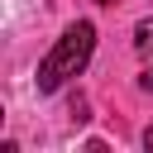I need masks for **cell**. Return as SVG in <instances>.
<instances>
[{
  "instance_id": "obj_2",
  "label": "cell",
  "mask_w": 153,
  "mask_h": 153,
  "mask_svg": "<svg viewBox=\"0 0 153 153\" xmlns=\"http://www.w3.org/2000/svg\"><path fill=\"white\" fill-rule=\"evenodd\" d=\"M134 53L139 57H153V14H143L134 24Z\"/></svg>"
},
{
  "instance_id": "obj_5",
  "label": "cell",
  "mask_w": 153,
  "mask_h": 153,
  "mask_svg": "<svg viewBox=\"0 0 153 153\" xmlns=\"http://www.w3.org/2000/svg\"><path fill=\"white\" fill-rule=\"evenodd\" d=\"M96 5H115V0H96Z\"/></svg>"
},
{
  "instance_id": "obj_1",
  "label": "cell",
  "mask_w": 153,
  "mask_h": 153,
  "mask_svg": "<svg viewBox=\"0 0 153 153\" xmlns=\"http://www.w3.org/2000/svg\"><path fill=\"white\" fill-rule=\"evenodd\" d=\"M91 53H96V24H91V19L67 24V29H62V38L48 48V57H43V62H38V72H33L38 96H53V91H62L72 76H81V72H86V62H91Z\"/></svg>"
},
{
  "instance_id": "obj_3",
  "label": "cell",
  "mask_w": 153,
  "mask_h": 153,
  "mask_svg": "<svg viewBox=\"0 0 153 153\" xmlns=\"http://www.w3.org/2000/svg\"><path fill=\"white\" fill-rule=\"evenodd\" d=\"M139 91H153V67H143V72H139Z\"/></svg>"
},
{
  "instance_id": "obj_4",
  "label": "cell",
  "mask_w": 153,
  "mask_h": 153,
  "mask_svg": "<svg viewBox=\"0 0 153 153\" xmlns=\"http://www.w3.org/2000/svg\"><path fill=\"white\" fill-rule=\"evenodd\" d=\"M143 148H148V153H153V124H148V129H143Z\"/></svg>"
}]
</instances>
